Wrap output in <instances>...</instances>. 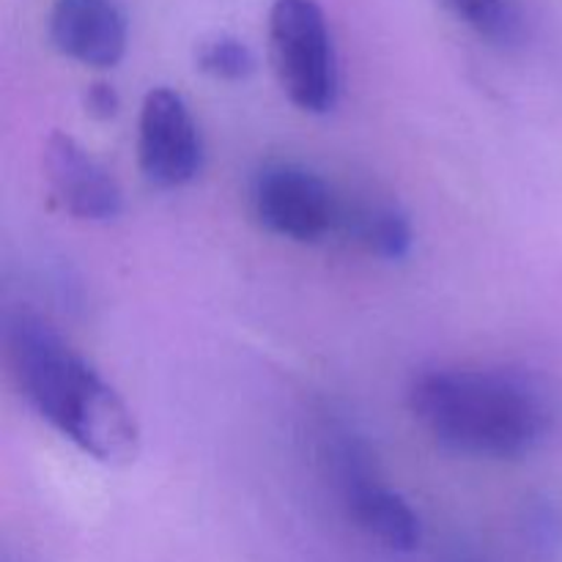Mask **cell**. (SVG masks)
<instances>
[{"instance_id": "10", "label": "cell", "mask_w": 562, "mask_h": 562, "mask_svg": "<svg viewBox=\"0 0 562 562\" xmlns=\"http://www.w3.org/2000/svg\"><path fill=\"white\" fill-rule=\"evenodd\" d=\"M340 225H346L360 245H366L368 250L376 252L379 258H387V261H401L412 250L409 220L390 203H368L351 214L344 212Z\"/></svg>"}, {"instance_id": "6", "label": "cell", "mask_w": 562, "mask_h": 562, "mask_svg": "<svg viewBox=\"0 0 562 562\" xmlns=\"http://www.w3.org/2000/svg\"><path fill=\"white\" fill-rule=\"evenodd\" d=\"M44 168H47L55 195L60 198L69 214L91 220V223H104L121 214L124 198H121L119 181L75 137L60 135V132L49 137Z\"/></svg>"}, {"instance_id": "3", "label": "cell", "mask_w": 562, "mask_h": 562, "mask_svg": "<svg viewBox=\"0 0 562 562\" xmlns=\"http://www.w3.org/2000/svg\"><path fill=\"white\" fill-rule=\"evenodd\" d=\"M269 58L285 97L305 113H329L338 102V58L327 16L316 0H274Z\"/></svg>"}, {"instance_id": "2", "label": "cell", "mask_w": 562, "mask_h": 562, "mask_svg": "<svg viewBox=\"0 0 562 562\" xmlns=\"http://www.w3.org/2000/svg\"><path fill=\"white\" fill-rule=\"evenodd\" d=\"M11 373L27 404L91 459L126 467L140 431L113 387L42 318L20 313L5 329Z\"/></svg>"}, {"instance_id": "4", "label": "cell", "mask_w": 562, "mask_h": 562, "mask_svg": "<svg viewBox=\"0 0 562 562\" xmlns=\"http://www.w3.org/2000/svg\"><path fill=\"white\" fill-rule=\"evenodd\" d=\"M252 209L261 225L291 241H318L340 225L344 209L327 181L302 165H269L252 187Z\"/></svg>"}, {"instance_id": "12", "label": "cell", "mask_w": 562, "mask_h": 562, "mask_svg": "<svg viewBox=\"0 0 562 562\" xmlns=\"http://www.w3.org/2000/svg\"><path fill=\"white\" fill-rule=\"evenodd\" d=\"M119 93L108 82H93L86 93V110L99 121H108L119 113Z\"/></svg>"}, {"instance_id": "9", "label": "cell", "mask_w": 562, "mask_h": 562, "mask_svg": "<svg viewBox=\"0 0 562 562\" xmlns=\"http://www.w3.org/2000/svg\"><path fill=\"white\" fill-rule=\"evenodd\" d=\"M453 20L477 38L499 49H516L527 38V14L521 0H439Z\"/></svg>"}, {"instance_id": "11", "label": "cell", "mask_w": 562, "mask_h": 562, "mask_svg": "<svg viewBox=\"0 0 562 562\" xmlns=\"http://www.w3.org/2000/svg\"><path fill=\"white\" fill-rule=\"evenodd\" d=\"M198 69L206 71L214 80L239 82L247 80L256 69L250 47L234 36H212L198 47Z\"/></svg>"}, {"instance_id": "1", "label": "cell", "mask_w": 562, "mask_h": 562, "mask_svg": "<svg viewBox=\"0 0 562 562\" xmlns=\"http://www.w3.org/2000/svg\"><path fill=\"white\" fill-rule=\"evenodd\" d=\"M409 409L439 445L481 459L532 453L558 420L552 387L514 368L423 373L409 390Z\"/></svg>"}, {"instance_id": "5", "label": "cell", "mask_w": 562, "mask_h": 562, "mask_svg": "<svg viewBox=\"0 0 562 562\" xmlns=\"http://www.w3.org/2000/svg\"><path fill=\"white\" fill-rule=\"evenodd\" d=\"M203 148L195 119L170 88L146 93L137 121V162L154 187L173 190L190 184L201 170Z\"/></svg>"}, {"instance_id": "8", "label": "cell", "mask_w": 562, "mask_h": 562, "mask_svg": "<svg viewBox=\"0 0 562 562\" xmlns=\"http://www.w3.org/2000/svg\"><path fill=\"white\" fill-rule=\"evenodd\" d=\"M344 503L349 519L387 549L412 552L420 543V519L412 505L401 494L379 486L376 477L344 488Z\"/></svg>"}, {"instance_id": "7", "label": "cell", "mask_w": 562, "mask_h": 562, "mask_svg": "<svg viewBox=\"0 0 562 562\" xmlns=\"http://www.w3.org/2000/svg\"><path fill=\"white\" fill-rule=\"evenodd\" d=\"M49 38L66 58L113 69L126 53V20L113 0H55Z\"/></svg>"}]
</instances>
